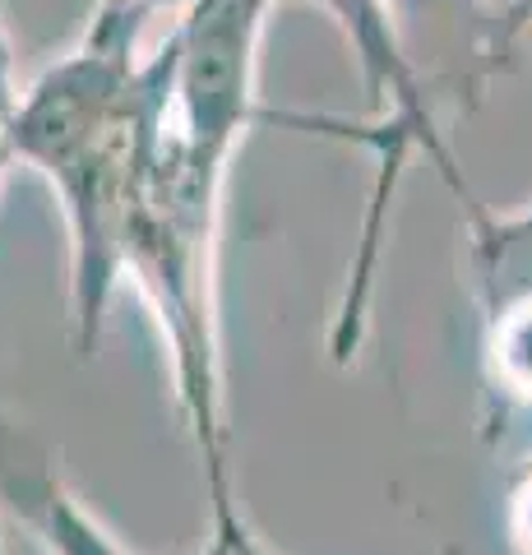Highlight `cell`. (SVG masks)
<instances>
[{
    "mask_svg": "<svg viewBox=\"0 0 532 555\" xmlns=\"http://www.w3.org/2000/svg\"><path fill=\"white\" fill-rule=\"evenodd\" d=\"M315 5L324 14H334L338 28L348 33V42L356 51V65H362L366 102H371V116L362 120V126L334 120V126H342V130H329V134L356 139V144L371 149V158H375L366 236H362L356 259L348 264L342 301H338L334 324H329V357L338 361V366H352L356 352H362L366 324H371V287H375V264H380L385 208L393 199V185H399L407 158L412 153H426L458 199H468L472 190L458 177L450 149H444V139L436 130V112H431V102H426L421 75H417V65H412V56L399 42V33H393V24H389V0H315Z\"/></svg>",
    "mask_w": 532,
    "mask_h": 555,
    "instance_id": "cell-1",
    "label": "cell"
},
{
    "mask_svg": "<svg viewBox=\"0 0 532 555\" xmlns=\"http://www.w3.org/2000/svg\"><path fill=\"white\" fill-rule=\"evenodd\" d=\"M278 0H195L163 42L167 130L191 153L232 167L246 130L264 120L260 33Z\"/></svg>",
    "mask_w": 532,
    "mask_h": 555,
    "instance_id": "cell-2",
    "label": "cell"
},
{
    "mask_svg": "<svg viewBox=\"0 0 532 555\" xmlns=\"http://www.w3.org/2000/svg\"><path fill=\"white\" fill-rule=\"evenodd\" d=\"M0 509L24 524L47 555H134L75 495L51 444L0 416Z\"/></svg>",
    "mask_w": 532,
    "mask_h": 555,
    "instance_id": "cell-3",
    "label": "cell"
},
{
    "mask_svg": "<svg viewBox=\"0 0 532 555\" xmlns=\"http://www.w3.org/2000/svg\"><path fill=\"white\" fill-rule=\"evenodd\" d=\"M195 555H273V551L264 546V537L250 528V518L242 514V500H232V505L209 509V537H204V546ZM426 555H463V551L436 546Z\"/></svg>",
    "mask_w": 532,
    "mask_h": 555,
    "instance_id": "cell-4",
    "label": "cell"
},
{
    "mask_svg": "<svg viewBox=\"0 0 532 555\" xmlns=\"http://www.w3.org/2000/svg\"><path fill=\"white\" fill-rule=\"evenodd\" d=\"M195 0H93V20H107V24H121L144 33L148 20H158L163 10H191Z\"/></svg>",
    "mask_w": 532,
    "mask_h": 555,
    "instance_id": "cell-5",
    "label": "cell"
},
{
    "mask_svg": "<svg viewBox=\"0 0 532 555\" xmlns=\"http://www.w3.org/2000/svg\"><path fill=\"white\" fill-rule=\"evenodd\" d=\"M10 167H14V158H10L5 139H0V185H5V177H10Z\"/></svg>",
    "mask_w": 532,
    "mask_h": 555,
    "instance_id": "cell-6",
    "label": "cell"
},
{
    "mask_svg": "<svg viewBox=\"0 0 532 555\" xmlns=\"http://www.w3.org/2000/svg\"><path fill=\"white\" fill-rule=\"evenodd\" d=\"M0 555H5V546H0Z\"/></svg>",
    "mask_w": 532,
    "mask_h": 555,
    "instance_id": "cell-7",
    "label": "cell"
}]
</instances>
